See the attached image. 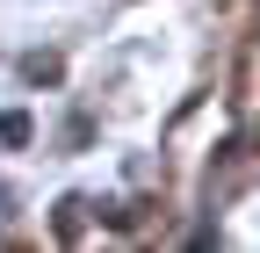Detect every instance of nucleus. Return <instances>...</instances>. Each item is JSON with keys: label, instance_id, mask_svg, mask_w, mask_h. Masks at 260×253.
Wrapping results in <instances>:
<instances>
[{"label": "nucleus", "instance_id": "obj_1", "mask_svg": "<svg viewBox=\"0 0 260 253\" xmlns=\"http://www.w3.org/2000/svg\"><path fill=\"white\" fill-rule=\"evenodd\" d=\"M58 239H80V203H58Z\"/></svg>", "mask_w": 260, "mask_h": 253}]
</instances>
